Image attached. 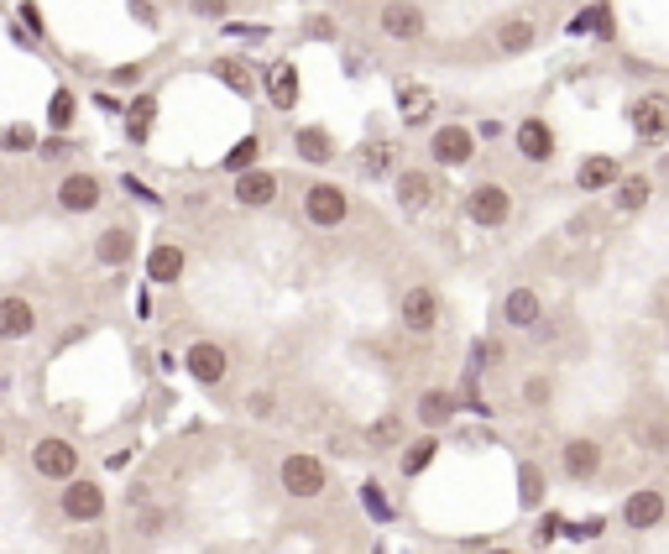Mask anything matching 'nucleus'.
I'll return each instance as SVG.
<instances>
[{
    "instance_id": "7",
    "label": "nucleus",
    "mask_w": 669,
    "mask_h": 554,
    "mask_svg": "<svg viewBox=\"0 0 669 554\" xmlns=\"http://www.w3.org/2000/svg\"><path fill=\"white\" fill-rule=\"evenodd\" d=\"M377 32L392 37V42H419L429 32V11L419 6V0H382Z\"/></svg>"
},
{
    "instance_id": "8",
    "label": "nucleus",
    "mask_w": 669,
    "mask_h": 554,
    "mask_svg": "<svg viewBox=\"0 0 669 554\" xmlns=\"http://www.w3.org/2000/svg\"><path fill=\"white\" fill-rule=\"evenodd\" d=\"M429 157H434V168H466L471 157H476V131L471 126H434L429 131Z\"/></svg>"
},
{
    "instance_id": "29",
    "label": "nucleus",
    "mask_w": 669,
    "mask_h": 554,
    "mask_svg": "<svg viewBox=\"0 0 669 554\" xmlns=\"http://www.w3.org/2000/svg\"><path fill=\"white\" fill-rule=\"evenodd\" d=\"M544 492H549V481L539 471V460H523V466H518V507H523V513H539Z\"/></svg>"
},
{
    "instance_id": "31",
    "label": "nucleus",
    "mask_w": 669,
    "mask_h": 554,
    "mask_svg": "<svg viewBox=\"0 0 669 554\" xmlns=\"http://www.w3.org/2000/svg\"><path fill=\"white\" fill-rule=\"evenodd\" d=\"M366 445H372V450H398V445H408V440H403V413H382V419H372V429H366Z\"/></svg>"
},
{
    "instance_id": "50",
    "label": "nucleus",
    "mask_w": 669,
    "mask_h": 554,
    "mask_svg": "<svg viewBox=\"0 0 669 554\" xmlns=\"http://www.w3.org/2000/svg\"><path fill=\"white\" fill-rule=\"evenodd\" d=\"M664 168H669V157H664Z\"/></svg>"
},
{
    "instance_id": "19",
    "label": "nucleus",
    "mask_w": 669,
    "mask_h": 554,
    "mask_svg": "<svg viewBox=\"0 0 669 554\" xmlns=\"http://www.w3.org/2000/svg\"><path fill=\"white\" fill-rule=\"evenodd\" d=\"M37 335V304L21 293H0V340H27Z\"/></svg>"
},
{
    "instance_id": "37",
    "label": "nucleus",
    "mask_w": 669,
    "mask_h": 554,
    "mask_svg": "<svg viewBox=\"0 0 669 554\" xmlns=\"http://www.w3.org/2000/svg\"><path fill=\"white\" fill-rule=\"evenodd\" d=\"M241 408L251 413V419H272V413H278V392H272V387H251L241 398Z\"/></svg>"
},
{
    "instance_id": "15",
    "label": "nucleus",
    "mask_w": 669,
    "mask_h": 554,
    "mask_svg": "<svg viewBox=\"0 0 669 554\" xmlns=\"http://www.w3.org/2000/svg\"><path fill=\"white\" fill-rule=\"evenodd\" d=\"M131 257H136V225H105L100 236H95V262L100 267H110V272H121V267H131Z\"/></svg>"
},
{
    "instance_id": "36",
    "label": "nucleus",
    "mask_w": 669,
    "mask_h": 554,
    "mask_svg": "<svg viewBox=\"0 0 669 554\" xmlns=\"http://www.w3.org/2000/svg\"><path fill=\"white\" fill-rule=\"evenodd\" d=\"M168 523V507H147V513H136V539H163Z\"/></svg>"
},
{
    "instance_id": "34",
    "label": "nucleus",
    "mask_w": 669,
    "mask_h": 554,
    "mask_svg": "<svg viewBox=\"0 0 669 554\" xmlns=\"http://www.w3.org/2000/svg\"><path fill=\"white\" fill-rule=\"evenodd\" d=\"M74 115H79V100L68 95V89H58V95L48 100V126L53 131H68V126H74Z\"/></svg>"
},
{
    "instance_id": "49",
    "label": "nucleus",
    "mask_w": 669,
    "mask_h": 554,
    "mask_svg": "<svg viewBox=\"0 0 669 554\" xmlns=\"http://www.w3.org/2000/svg\"><path fill=\"white\" fill-rule=\"evenodd\" d=\"M0 455H6V434H0Z\"/></svg>"
},
{
    "instance_id": "28",
    "label": "nucleus",
    "mask_w": 669,
    "mask_h": 554,
    "mask_svg": "<svg viewBox=\"0 0 669 554\" xmlns=\"http://www.w3.org/2000/svg\"><path fill=\"white\" fill-rule=\"evenodd\" d=\"M398 115H403V126H424L434 115V95L424 84H398Z\"/></svg>"
},
{
    "instance_id": "35",
    "label": "nucleus",
    "mask_w": 669,
    "mask_h": 554,
    "mask_svg": "<svg viewBox=\"0 0 669 554\" xmlns=\"http://www.w3.org/2000/svg\"><path fill=\"white\" fill-rule=\"evenodd\" d=\"M126 115H131V142H142L147 126H152V115H157V100H152V95H136V100L126 105Z\"/></svg>"
},
{
    "instance_id": "2",
    "label": "nucleus",
    "mask_w": 669,
    "mask_h": 554,
    "mask_svg": "<svg viewBox=\"0 0 669 554\" xmlns=\"http://www.w3.org/2000/svg\"><path fill=\"white\" fill-rule=\"evenodd\" d=\"M105 507H110V497H105L100 481H89V476L63 481V492H58V513H63L68 523H74V528H95V523L105 518Z\"/></svg>"
},
{
    "instance_id": "1",
    "label": "nucleus",
    "mask_w": 669,
    "mask_h": 554,
    "mask_svg": "<svg viewBox=\"0 0 669 554\" xmlns=\"http://www.w3.org/2000/svg\"><path fill=\"white\" fill-rule=\"evenodd\" d=\"M278 487L293 502H314V497L330 492V466L319 455H309V450H288L278 460Z\"/></svg>"
},
{
    "instance_id": "9",
    "label": "nucleus",
    "mask_w": 669,
    "mask_h": 554,
    "mask_svg": "<svg viewBox=\"0 0 669 554\" xmlns=\"http://www.w3.org/2000/svg\"><path fill=\"white\" fill-rule=\"evenodd\" d=\"M602 460H607V450H602V440H591V434H575V440L560 445V471L575 481V487H591V481L602 476Z\"/></svg>"
},
{
    "instance_id": "45",
    "label": "nucleus",
    "mask_w": 669,
    "mask_h": 554,
    "mask_svg": "<svg viewBox=\"0 0 669 554\" xmlns=\"http://www.w3.org/2000/svg\"><path fill=\"white\" fill-rule=\"evenodd\" d=\"M596 37H617V16H612V6H596Z\"/></svg>"
},
{
    "instance_id": "47",
    "label": "nucleus",
    "mask_w": 669,
    "mask_h": 554,
    "mask_svg": "<svg viewBox=\"0 0 669 554\" xmlns=\"http://www.w3.org/2000/svg\"><path fill=\"white\" fill-rule=\"evenodd\" d=\"M194 11H199V16H220L225 0H194Z\"/></svg>"
},
{
    "instance_id": "27",
    "label": "nucleus",
    "mask_w": 669,
    "mask_h": 554,
    "mask_svg": "<svg viewBox=\"0 0 669 554\" xmlns=\"http://www.w3.org/2000/svg\"><path fill=\"white\" fill-rule=\"evenodd\" d=\"M267 95H272L278 110L298 105V68L293 63H267Z\"/></svg>"
},
{
    "instance_id": "33",
    "label": "nucleus",
    "mask_w": 669,
    "mask_h": 554,
    "mask_svg": "<svg viewBox=\"0 0 669 554\" xmlns=\"http://www.w3.org/2000/svg\"><path fill=\"white\" fill-rule=\"evenodd\" d=\"M549 403H555V377H544V372H534V377H523V408H534V413H544Z\"/></svg>"
},
{
    "instance_id": "48",
    "label": "nucleus",
    "mask_w": 669,
    "mask_h": 554,
    "mask_svg": "<svg viewBox=\"0 0 669 554\" xmlns=\"http://www.w3.org/2000/svg\"><path fill=\"white\" fill-rule=\"evenodd\" d=\"M487 554H513V549H487Z\"/></svg>"
},
{
    "instance_id": "22",
    "label": "nucleus",
    "mask_w": 669,
    "mask_h": 554,
    "mask_svg": "<svg viewBox=\"0 0 669 554\" xmlns=\"http://www.w3.org/2000/svg\"><path fill=\"white\" fill-rule=\"evenodd\" d=\"M293 157L309 163V168H325V163H335V136L325 126H298L293 131Z\"/></svg>"
},
{
    "instance_id": "3",
    "label": "nucleus",
    "mask_w": 669,
    "mask_h": 554,
    "mask_svg": "<svg viewBox=\"0 0 669 554\" xmlns=\"http://www.w3.org/2000/svg\"><path fill=\"white\" fill-rule=\"evenodd\" d=\"M466 220L481 225V230H502L513 220V194H507V183L497 178H481L466 189Z\"/></svg>"
},
{
    "instance_id": "14",
    "label": "nucleus",
    "mask_w": 669,
    "mask_h": 554,
    "mask_svg": "<svg viewBox=\"0 0 669 554\" xmlns=\"http://www.w3.org/2000/svg\"><path fill=\"white\" fill-rule=\"evenodd\" d=\"M278 173L267 168H251V173H236V183H230V199L241 204V210H272L278 204Z\"/></svg>"
},
{
    "instance_id": "17",
    "label": "nucleus",
    "mask_w": 669,
    "mask_h": 554,
    "mask_svg": "<svg viewBox=\"0 0 669 554\" xmlns=\"http://www.w3.org/2000/svg\"><path fill=\"white\" fill-rule=\"evenodd\" d=\"M460 408H466V403H460V392H450V387H424L419 403H413V413H419V424H424L429 434L445 429V424H455Z\"/></svg>"
},
{
    "instance_id": "4",
    "label": "nucleus",
    "mask_w": 669,
    "mask_h": 554,
    "mask_svg": "<svg viewBox=\"0 0 669 554\" xmlns=\"http://www.w3.org/2000/svg\"><path fill=\"white\" fill-rule=\"evenodd\" d=\"M32 471L42 481H74L79 476V445L68 440V434H42V440L32 445Z\"/></svg>"
},
{
    "instance_id": "23",
    "label": "nucleus",
    "mask_w": 669,
    "mask_h": 554,
    "mask_svg": "<svg viewBox=\"0 0 669 554\" xmlns=\"http://www.w3.org/2000/svg\"><path fill=\"white\" fill-rule=\"evenodd\" d=\"M649 199H654V178L649 173H622V183L612 189V210L617 215H638V210H649Z\"/></svg>"
},
{
    "instance_id": "12",
    "label": "nucleus",
    "mask_w": 669,
    "mask_h": 554,
    "mask_svg": "<svg viewBox=\"0 0 669 554\" xmlns=\"http://www.w3.org/2000/svg\"><path fill=\"white\" fill-rule=\"evenodd\" d=\"M105 204V183L95 173H63L58 183V210L63 215H95Z\"/></svg>"
},
{
    "instance_id": "42",
    "label": "nucleus",
    "mask_w": 669,
    "mask_h": 554,
    "mask_svg": "<svg viewBox=\"0 0 669 554\" xmlns=\"http://www.w3.org/2000/svg\"><path fill=\"white\" fill-rule=\"evenodd\" d=\"M142 74H147L142 63H126V68H115V74H110V84L115 89H136V84H142Z\"/></svg>"
},
{
    "instance_id": "43",
    "label": "nucleus",
    "mask_w": 669,
    "mask_h": 554,
    "mask_svg": "<svg viewBox=\"0 0 669 554\" xmlns=\"http://www.w3.org/2000/svg\"><path fill=\"white\" fill-rule=\"evenodd\" d=\"M68 152H74V142H68V136H58V142H42V147H37L42 163H63Z\"/></svg>"
},
{
    "instance_id": "11",
    "label": "nucleus",
    "mask_w": 669,
    "mask_h": 554,
    "mask_svg": "<svg viewBox=\"0 0 669 554\" xmlns=\"http://www.w3.org/2000/svg\"><path fill=\"white\" fill-rule=\"evenodd\" d=\"M628 126H633L638 142H649V147L669 142V95H638L628 105Z\"/></svg>"
},
{
    "instance_id": "46",
    "label": "nucleus",
    "mask_w": 669,
    "mask_h": 554,
    "mask_svg": "<svg viewBox=\"0 0 669 554\" xmlns=\"http://www.w3.org/2000/svg\"><path fill=\"white\" fill-rule=\"evenodd\" d=\"M602 528H607V518H586L581 528H575V534H581V539H596V534H602Z\"/></svg>"
},
{
    "instance_id": "5",
    "label": "nucleus",
    "mask_w": 669,
    "mask_h": 554,
    "mask_svg": "<svg viewBox=\"0 0 669 554\" xmlns=\"http://www.w3.org/2000/svg\"><path fill=\"white\" fill-rule=\"evenodd\" d=\"M304 220L314 225V230H340L345 220H351V194L340 189V183H309L304 189Z\"/></svg>"
},
{
    "instance_id": "24",
    "label": "nucleus",
    "mask_w": 669,
    "mask_h": 554,
    "mask_svg": "<svg viewBox=\"0 0 669 554\" xmlns=\"http://www.w3.org/2000/svg\"><path fill=\"white\" fill-rule=\"evenodd\" d=\"M492 42H497V53H507V58H518V53H528L539 42V27L528 16H507V21H497V32H492Z\"/></svg>"
},
{
    "instance_id": "44",
    "label": "nucleus",
    "mask_w": 669,
    "mask_h": 554,
    "mask_svg": "<svg viewBox=\"0 0 669 554\" xmlns=\"http://www.w3.org/2000/svg\"><path fill=\"white\" fill-rule=\"evenodd\" d=\"M497 361H507V351L497 340H476V366H497Z\"/></svg>"
},
{
    "instance_id": "40",
    "label": "nucleus",
    "mask_w": 669,
    "mask_h": 554,
    "mask_svg": "<svg viewBox=\"0 0 669 554\" xmlns=\"http://www.w3.org/2000/svg\"><path fill=\"white\" fill-rule=\"evenodd\" d=\"M361 173H366V178H382V173H392V147H366V163H361Z\"/></svg>"
},
{
    "instance_id": "13",
    "label": "nucleus",
    "mask_w": 669,
    "mask_h": 554,
    "mask_svg": "<svg viewBox=\"0 0 669 554\" xmlns=\"http://www.w3.org/2000/svg\"><path fill=\"white\" fill-rule=\"evenodd\" d=\"M664 513H669V497L659 487H638V492H628V502H622V528H628V534H649V528L664 523Z\"/></svg>"
},
{
    "instance_id": "26",
    "label": "nucleus",
    "mask_w": 669,
    "mask_h": 554,
    "mask_svg": "<svg viewBox=\"0 0 669 554\" xmlns=\"http://www.w3.org/2000/svg\"><path fill=\"white\" fill-rule=\"evenodd\" d=\"M183 267H189V257H183V246L163 241V246H152V257H147V277L152 283H178Z\"/></svg>"
},
{
    "instance_id": "30",
    "label": "nucleus",
    "mask_w": 669,
    "mask_h": 554,
    "mask_svg": "<svg viewBox=\"0 0 669 554\" xmlns=\"http://www.w3.org/2000/svg\"><path fill=\"white\" fill-rule=\"evenodd\" d=\"M257 157H262V136L251 131V136H241V142L220 157V173H230V178H236V173H251V168H257Z\"/></svg>"
},
{
    "instance_id": "32",
    "label": "nucleus",
    "mask_w": 669,
    "mask_h": 554,
    "mask_svg": "<svg viewBox=\"0 0 669 554\" xmlns=\"http://www.w3.org/2000/svg\"><path fill=\"white\" fill-rule=\"evenodd\" d=\"M210 74L225 79V84L236 89V95H246V100L257 95V79H251V74H246V63H236V58H215V63H210Z\"/></svg>"
},
{
    "instance_id": "20",
    "label": "nucleus",
    "mask_w": 669,
    "mask_h": 554,
    "mask_svg": "<svg viewBox=\"0 0 669 554\" xmlns=\"http://www.w3.org/2000/svg\"><path fill=\"white\" fill-rule=\"evenodd\" d=\"M513 142H518V152H523V163H534V168H544L549 157H555V131H549V121H539V115L518 121Z\"/></svg>"
},
{
    "instance_id": "16",
    "label": "nucleus",
    "mask_w": 669,
    "mask_h": 554,
    "mask_svg": "<svg viewBox=\"0 0 669 554\" xmlns=\"http://www.w3.org/2000/svg\"><path fill=\"white\" fill-rule=\"evenodd\" d=\"M392 194H398V210L419 215V210H429V204H434L440 183H434V173H424V168H403L398 178H392Z\"/></svg>"
},
{
    "instance_id": "10",
    "label": "nucleus",
    "mask_w": 669,
    "mask_h": 554,
    "mask_svg": "<svg viewBox=\"0 0 669 554\" xmlns=\"http://www.w3.org/2000/svg\"><path fill=\"white\" fill-rule=\"evenodd\" d=\"M183 372H189L199 387H220L230 377V351L220 340H194L189 351H183Z\"/></svg>"
},
{
    "instance_id": "21",
    "label": "nucleus",
    "mask_w": 669,
    "mask_h": 554,
    "mask_svg": "<svg viewBox=\"0 0 669 554\" xmlns=\"http://www.w3.org/2000/svg\"><path fill=\"white\" fill-rule=\"evenodd\" d=\"M539 319H544V298L534 288H507V298H502L507 330H539Z\"/></svg>"
},
{
    "instance_id": "6",
    "label": "nucleus",
    "mask_w": 669,
    "mask_h": 554,
    "mask_svg": "<svg viewBox=\"0 0 669 554\" xmlns=\"http://www.w3.org/2000/svg\"><path fill=\"white\" fill-rule=\"evenodd\" d=\"M398 325L408 330V335H434L440 330V293H434L429 283H413V288H403V298H398Z\"/></svg>"
},
{
    "instance_id": "41",
    "label": "nucleus",
    "mask_w": 669,
    "mask_h": 554,
    "mask_svg": "<svg viewBox=\"0 0 669 554\" xmlns=\"http://www.w3.org/2000/svg\"><path fill=\"white\" fill-rule=\"evenodd\" d=\"M565 528H570V523H565L560 513H544V518H539V528H534V539H539V549H544V544H555V539L565 534Z\"/></svg>"
},
{
    "instance_id": "38",
    "label": "nucleus",
    "mask_w": 669,
    "mask_h": 554,
    "mask_svg": "<svg viewBox=\"0 0 669 554\" xmlns=\"http://www.w3.org/2000/svg\"><path fill=\"white\" fill-rule=\"evenodd\" d=\"M361 502H366V513H372L377 523H392V502H387V492L377 487V481H366V487H361Z\"/></svg>"
},
{
    "instance_id": "25",
    "label": "nucleus",
    "mask_w": 669,
    "mask_h": 554,
    "mask_svg": "<svg viewBox=\"0 0 669 554\" xmlns=\"http://www.w3.org/2000/svg\"><path fill=\"white\" fill-rule=\"evenodd\" d=\"M434 455H440V434H429V429H424L419 440H408V445H403V455H398V471L413 481V476H424V471L434 466Z\"/></svg>"
},
{
    "instance_id": "39",
    "label": "nucleus",
    "mask_w": 669,
    "mask_h": 554,
    "mask_svg": "<svg viewBox=\"0 0 669 554\" xmlns=\"http://www.w3.org/2000/svg\"><path fill=\"white\" fill-rule=\"evenodd\" d=\"M0 147H11V152H37L42 142H37L32 126H6V131H0Z\"/></svg>"
},
{
    "instance_id": "18",
    "label": "nucleus",
    "mask_w": 669,
    "mask_h": 554,
    "mask_svg": "<svg viewBox=\"0 0 669 554\" xmlns=\"http://www.w3.org/2000/svg\"><path fill=\"white\" fill-rule=\"evenodd\" d=\"M622 183V163L612 152H591L581 168H575V189L581 194H607V189H617Z\"/></svg>"
}]
</instances>
